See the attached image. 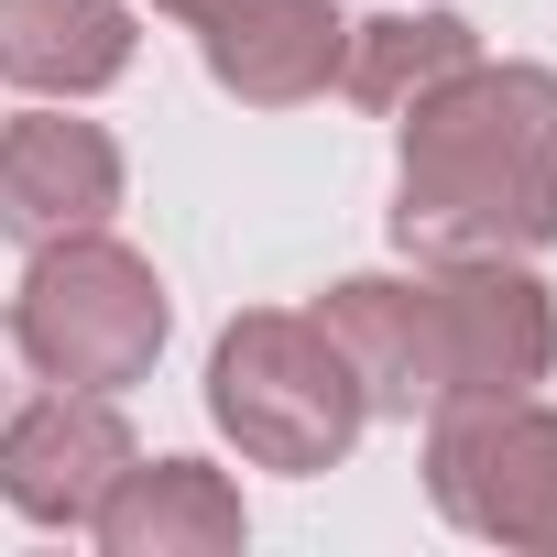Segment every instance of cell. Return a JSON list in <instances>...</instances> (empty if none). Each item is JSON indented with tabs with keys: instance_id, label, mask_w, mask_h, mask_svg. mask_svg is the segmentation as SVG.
<instances>
[{
	"instance_id": "obj_1",
	"label": "cell",
	"mask_w": 557,
	"mask_h": 557,
	"mask_svg": "<svg viewBox=\"0 0 557 557\" xmlns=\"http://www.w3.org/2000/svg\"><path fill=\"white\" fill-rule=\"evenodd\" d=\"M394 240L426 262H524L557 240V77L546 66H459L405 121Z\"/></svg>"
},
{
	"instance_id": "obj_2",
	"label": "cell",
	"mask_w": 557,
	"mask_h": 557,
	"mask_svg": "<svg viewBox=\"0 0 557 557\" xmlns=\"http://www.w3.org/2000/svg\"><path fill=\"white\" fill-rule=\"evenodd\" d=\"M339 361L383 416H448V405H503L535 394L557 361V307L524 262H437L416 285L361 273L318 307Z\"/></svg>"
},
{
	"instance_id": "obj_3",
	"label": "cell",
	"mask_w": 557,
	"mask_h": 557,
	"mask_svg": "<svg viewBox=\"0 0 557 557\" xmlns=\"http://www.w3.org/2000/svg\"><path fill=\"white\" fill-rule=\"evenodd\" d=\"M208 416L240 437V459L307 481V470L350 459L372 394H361V372L339 361V339H329L318 318L251 307V318H230L219 350H208Z\"/></svg>"
},
{
	"instance_id": "obj_4",
	"label": "cell",
	"mask_w": 557,
	"mask_h": 557,
	"mask_svg": "<svg viewBox=\"0 0 557 557\" xmlns=\"http://www.w3.org/2000/svg\"><path fill=\"white\" fill-rule=\"evenodd\" d=\"M12 350L34 361V383H66V394H121L153 372L164 350V285L153 262L77 230V240H45L23 296H12Z\"/></svg>"
},
{
	"instance_id": "obj_5",
	"label": "cell",
	"mask_w": 557,
	"mask_h": 557,
	"mask_svg": "<svg viewBox=\"0 0 557 557\" xmlns=\"http://www.w3.org/2000/svg\"><path fill=\"white\" fill-rule=\"evenodd\" d=\"M426 492L448 524L557 557V416L503 394V405H448L426 437Z\"/></svg>"
},
{
	"instance_id": "obj_6",
	"label": "cell",
	"mask_w": 557,
	"mask_h": 557,
	"mask_svg": "<svg viewBox=\"0 0 557 557\" xmlns=\"http://www.w3.org/2000/svg\"><path fill=\"white\" fill-rule=\"evenodd\" d=\"M132 459H143V448H132L121 405L55 383L45 405H23L12 426H0V503L34 513V524H88Z\"/></svg>"
},
{
	"instance_id": "obj_7",
	"label": "cell",
	"mask_w": 557,
	"mask_h": 557,
	"mask_svg": "<svg viewBox=\"0 0 557 557\" xmlns=\"http://www.w3.org/2000/svg\"><path fill=\"white\" fill-rule=\"evenodd\" d=\"M121 208V143L99 121L34 110V121H0V240H77Z\"/></svg>"
},
{
	"instance_id": "obj_8",
	"label": "cell",
	"mask_w": 557,
	"mask_h": 557,
	"mask_svg": "<svg viewBox=\"0 0 557 557\" xmlns=\"http://www.w3.org/2000/svg\"><path fill=\"white\" fill-rule=\"evenodd\" d=\"M186 23H197L208 77H219L230 99H251V110L318 99V88L339 77V45H350V23L329 12V0H197Z\"/></svg>"
},
{
	"instance_id": "obj_9",
	"label": "cell",
	"mask_w": 557,
	"mask_h": 557,
	"mask_svg": "<svg viewBox=\"0 0 557 557\" xmlns=\"http://www.w3.org/2000/svg\"><path fill=\"white\" fill-rule=\"evenodd\" d=\"M110 557H230L240 546V492L208 459H132L110 503L88 513Z\"/></svg>"
},
{
	"instance_id": "obj_10",
	"label": "cell",
	"mask_w": 557,
	"mask_h": 557,
	"mask_svg": "<svg viewBox=\"0 0 557 557\" xmlns=\"http://www.w3.org/2000/svg\"><path fill=\"white\" fill-rule=\"evenodd\" d=\"M132 66L121 0H0V77L34 99H88Z\"/></svg>"
},
{
	"instance_id": "obj_11",
	"label": "cell",
	"mask_w": 557,
	"mask_h": 557,
	"mask_svg": "<svg viewBox=\"0 0 557 557\" xmlns=\"http://www.w3.org/2000/svg\"><path fill=\"white\" fill-rule=\"evenodd\" d=\"M481 45H470V23L459 12H383V23H350V45H339V88L361 99V110H416L437 77H459Z\"/></svg>"
},
{
	"instance_id": "obj_12",
	"label": "cell",
	"mask_w": 557,
	"mask_h": 557,
	"mask_svg": "<svg viewBox=\"0 0 557 557\" xmlns=\"http://www.w3.org/2000/svg\"><path fill=\"white\" fill-rule=\"evenodd\" d=\"M23 416V350H12V318H0V426Z\"/></svg>"
},
{
	"instance_id": "obj_13",
	"label": "cell",
	"mask_w": 557,
	"mask_h": 557,
	"mask_svg": "<svg viewBox=\"0 0 557 557\" xmlns=\"http://www.w3.org/2000/svg\"><path fill=\"white\" fill-rule=\"evenodd\" d=\"M164 12H197V0H164Z\"/></svg>"
}]
</instances>
